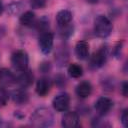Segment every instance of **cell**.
Listing matches in <instances>:
<instances>
[{
    "mask_svg": "<svg viewBox=\"0 0 128 128\" xmlns=\"http://www.w3.org/2000/svg\"><path fill=\"white\" fill-rule=\"evenodd\" d=\"M30 122L34 127H50L54 122V116L50 109L39 107L31 114Z\"/></svg>",
    "mask_w": 128,
    "mask_h": 128,
    "instance_id": "1",
    "label": "cell"
},
{
    "mask_svg": "<svg viewBox=\"0 0 128 128\" xmlns=\"http://www.w3.org/2000/svg\"><path fill=\"white\" fill-rule=\"evenodd\" d=\"M112 32V23L105 15H98L94 20V33L100 38L108 37Z\"/></svg>",
    "mask_w": 128,
    "mask_h": 128,
    "instance_id": "2",
    "label": "cell"
},
{
    "mask_svg": "<svg viewBox=\"0 0 128 128\" xmlns=\"http://www.w3.org/2000/svg\"><path fill=\"white\" fill-rule=\"evenodd\" d=\"M53 42H54V35L51 31L45 30L39 32L38 45L43 54H49L51 52L53 48Z\"/></svg>",
    "mask_w": 128,
    "mask_h": 128,
    "instance_id": "3",
    "label": "cell"
},
{
    "mask_svg": "<svg viewBox=\"0 0 128 128\" xmlns=\"http://www.w3.org/2000/svg\"><path fill=\"white\" fill-rule=\"evenodd\" d=\"M28 54L24 50H17L11 56V64L18 71L26 70L28 68Z\"/></svg>",
    "mask_w": 128,
    "mask_h": 128,
    "instance_id": "4",
    "label": "cell"
},
{
    "mask_svg": "<svg viewBox=\"0 0 128 128\" xmlns=\"http://www.w3.org/2000/svg\"><path fill=\"white\" fill-rule=\"evenodd\" d=\"M107 57H108V50L106 47L103 46L92 54L89 60V66L92 69H98L106 63Z\"/></svg>",
    "mask_w": 128,
    "mask_h": 128,
    "instance_id": "5",
    "label": "cell"
},
{
    "mask_svg": "<svg viewBox=\"0 0 128 128\" xmlns=\"http://www.w3.org/2000/svg\"><path fill=\"white\" fill-rule=\"evenodd\" d=\"M53 108L58 112H65L70 106V96L68 93H60L52 100Z\"/></svg>",
    "mask_w": 128,
    "mask_h": 128,
    "instance_id": "6",
    "label": "cell"
},
{
    "mask_svg": "<svg viewBox=\"0 0 128 128\" xmlns=\"http://www.w3.org/2000/svg\"><path fill=\"white\" fill-rule=\"evenodd\" d=\"M112 106H113L112 100H111L110 98L104 97V96L98 98L97 101L95 102V105H94L96 112H97L99 115H101V116L106 115V114L111 110Z\"/></svg>",
    "mask_w": 128,
    "mask_h": 128,
    "instance_id": "7",
    "label": "cell"
},
{
    "mask_svg": "<svg viewBox=\"0 0 128 128\" xmlns=\"http://www.w3.org/2000/svg\"><path fill=\"white\" fill-rule=\"evenodd\" d=\"M61 124L63 127H66V128L78 127L80 125L79 115L75 111H68L62 116Z\"/></svg>",
    "mask_w": 128,
    "mask_h": 128,
    "instance_id": "8",
    "label": "cell"
},
{
    "mask_svg": "<svg viewBox=\"0 0 128 128\" xmlns=\"http://www.w3.org/2000/svg\"><path fill=\"white\" fill-rule=\"evenodd\" d=\"M20 72L21 73L16 75V83L21 88H27L30 85H32L33 80H34L33 73L30 70H28V68L26 70H23V71H20Z\"/></svg>",
    "mask_w": 128,
    "mask_h": 128,
    "instance_id": "9",
    "label": "cell"
},
{
    "mask_svg": "<svg viewBox=\"0 0 128 128\" xmlns=\"http://www.w3.org/2000/svg\"><path fill=\"white\" fill-rule=\"evenodd\" d=\"M72 13L67 10V9H63V10H60L57 15H56V22H57V25L59 26V28H63V27H66L68 25H70L71 21H72Z\"/></svg>",
    "mask_w": 128,
    "mask_h": 128,
    "instance_id": "10",
    "label": "cell"
},
{
    "mask_svg": "<svg viewBox=\"0 0 128 128\" xmlns=\"http://www.w3.org/2000/svg\"><path fill=\"white\" fill-rule=\"evenodd\" d=\"M51 80L47 77H42L40 78L37 83H36V92L39 96H45L50 92L51 89Z\"/></svg>",
    "mask_w": 128,
    "mask_h": 128,
    "instance_id": "11",
    "label": "cell"
},
{
    "mask_svg": "<svg viewBox=\"0 0 128 128\" xmlns=\"http://www.w3.org/2000/svg\"><path fill=\"white\" fill-rule=\"evenodd\" d=\"M75 54L78 59L85 60L89 56V44L85 40H80L75 45Z\"/></svg>",
    "mask_w": 128,
    "mask_h": 128,
    "instance_id": "12",
    "label": "cell"
},
{
    "mask_svg": "<svg viewBox=\"0 0 128 128\" xmlns=\"http://www.w3.org/2000/svg\"><path fill=\"white\" fill-rule=\"evenodd\" d=\"M75 92H76V95L78 97L87 98L88 96H90V94L92 92V85L88 81H82L76 86Z\"/></svg>",
    "mask_w": 128,
    "mask_h": 128,
    "instance_id": "13",
    "label": "cell"
},
{
    "mask_svg": "<svg viewBox=\"0 0 128 128\" xmlns=\"http://www.w3.org/2000/svg\"><path fill=\"white\" fill-rule=\"evenodd\" d=\"M0 83L3 85H12L16 83V75L7 68L0 69Z\"/></svg>",
    "mask_w": 128,
    "mask_h": 128,
    "instance_id": "14",
    "label": "cell"
},
{
    "mask_svg": "<svg viewBox=\"0 0 128 128\" xmlns=\"http://www.w3.org/2000/svg\"><path fill=\"white\" fill-rule=\"evenodd\" d=\"M11 96H12L13 101L16 104H19V105H22V104L27 103L28 102V99H29L28 93L24 89H16V90H13Z\"/></svg>",
    "mask_w": 128,
    "mask_h": 128,
    "instance_id": "15",
    "label": "cell"
},
{
    "mask_svg": "<svg viewBox=\"0 0 128 128\" xmlns=\"http://www.w3.org/2000/svg\"><path fill=\"white\" fill-rule=\"evenodd\" d=\"M20 23L26 27H32L36 24V16L32 11H26L20 16Z\"/></svg>",
    "mask_w": 128,
    "mask_h": 128,
    "instance_id": "16",
    "label": "cell"
},
{
    "mask_svg": "<svg viewBox=\"0 0 128 128\" xmlns=\"http://www.w3.org/2000/svg\"><path fill=\"white\" fill-rule=\"evenodd\" d=\"M68 73L72 78H80L83 75V68L77 63H72L68 66Z\"/></svg>",
    "mask_w": 128,
    "mask_h": 128,
    "instance_id": "17",
    "label": "cell"
},
{
    "mask_svg": "<svg viewBox=\"0 0 128 128\" xmlns=\"http://www.w3.org/2000/svg\"><path fill=\"white\" fill-rule=\"evenodd\" d=\"M56 55V57H55V59H56V61L59 63V65H64V63L68 60V51H67V49L66 48H64V47H62L61 49H59L58 51H57V53L55 54Z\"/></svg>",
    "mask_w": 128,
    "mask_h": 128,
    "instance_id": "18",
    "label": "cell"
},
{
    "mask_svg": "<svg viewBox=\"0 0 128 128\" xmlns=\"http://www.w3.org/2000/svg\"><path fill=\"white\" fill-rule=\"evenodd\" d=\"M23 5L21 2H13L11 4L8 5L7 7V12L11 15H17L20 13V11L22 10Z\"/></svg>",
    "mask_w": 128,
    "mask_h": 128,
    "instance_id": "19",
    "label": "cell"
},
{
    "mask_svg": "<svg viewBox=\"0 0 128 128\" xmlns=\"http://www.w3.org/2000/svg\"><path fill=\"white\" fill-rule=\"evenodd\" d=\"M8 100H9L8 92L4 88L0 87V106H5L8 102Z\"/></svg>",
    "mask_w": 128,
    "mask_h": 128,
    "instance_id": "20",
    "label": "cell"
},
{
    "mask_svg": "<svg viewBox=\"0 0 128 128\" xmlns=\"http://www.w3.org/2000/svg\"><path fill=\"white\" fill-rule=\"evenodd\" d=\"M48 0H30V5L34 9H41L45 7Z\"/></svg>",
    "mask_w": 128,
    "mask_h": 128,
    "instance_id": "21",
    "label": "cell"
},
{
    "mask_svg": "<svg viewBox=\"0 0 128 128\" xmlns=\"http://www.w3.org/2000/svg\"><path fill=\"white\" fill-rule=\"evenodd\" d=\"M121 123L124 127H128V110L125 109L121 115Z\"/></svg>",
    "mask_w": 128,
    "mask_h": 128,
    "instance_id": "22",
    "label": "cell"
},
{
    "mask_svg": "<svg viewBox=\"0 0 128 128\" xmlns=\"http://www.w3.org/2000/svg\"><path fill=\"white\" fill-rule=\"evenodd\" d=\"M55 80H56V84H57L58 86H63V85L66 83V79H65V77L62 76V75H58V76H56V77H55Z\"/></svg>",
    "mask_w": 128,
    "mask_h": 128,
    "instance_id": "23",
    "label": "cell"
},
{
    "mask_svg": "<svg viewBox=\"0 0 128 128\" xmlns=\"http://www.w3.org/2000/svg\"><path fill=\"white\" fill-rule=\"evenodd\" d=\"M50 68H51V66H50V64L49 63H42L41 64V66H40V70L43 72V73H46V72H48L49 70H50Z\"/></svg>",
    "mask_w": 128,
    "mask_h": 128,
    "instance_id": "24",
    "label": "cell"
},
{
    "mask_svg": "<svg viewBox=\"0 0 128 128\" xmlns=\"http://www.w3.org/2000/svg\"><path fill=\"white\" fill-rule=\"evenodd\" d=\"M127 90H128V84H127V82H124L122 84V88H121V91H122V94L124 97H127Z\"/></svg>",
    "mask_w": 128,
    "mask_h": 128,
    "instance_id": "25",
    "label": "cell"
},
{
    "mask_svg": "<svg viewBox=\"0 0 128 128\" xmlns=\"http://www.w3.org/2000/svg\"><path fill=\"white\" fill-rule=\"evenodd\" d=\"M3 10H4V6H3V3H2V1L0 0V15L3 13Z\"/></svg>",
    "mask_w": 128,
    "mask_h": 128,
    "instance_id": "26",
    "label": "cell"
},
{
    "mask_svg": "<svg viewBox=\"0 0 128 128\" xmlns=\"http://www.w3.org/2000/svg\"><path fill=\"white\" fill-rule=\"evenodd\" d=\"M87 2H89V3H97L99 0H86Z\"/></svg>",
    "mask_w": 128,
    "mask_h": 128,
    "instance_id": "27",
    "label": "cell"
}]
</instances>
